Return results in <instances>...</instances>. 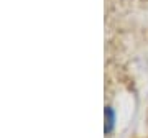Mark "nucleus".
Masks as SVG:
<instances>
[{"label": "nucleus", "mask_w": 148, "mask_h": 138, "mask_svg": "<svg viewBox=\"0 0 148 138\" xmlns=\"http://www.w3.org/2000/svg\"><path fill=\"white\" fill-rule=\"evenodd\" d=\"M114 128V110L110 107L106 109V133H109Z\"/></svg>", "instance_id": "nucleus-1"}]
</instances>
